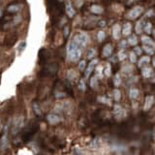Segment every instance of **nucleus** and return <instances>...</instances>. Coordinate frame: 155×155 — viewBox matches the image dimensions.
Here are the masks:
<instances>
[{"label":"nucleus","mask_w":155,"mask_h":155,"mask_svg":"<svg viewBox=\"0 0 155 155\" xmlns=\"http://www.w3.org/2000/svg\"><path fill=\"white\" fill-rule=\"evenodd\" d=\"M67 55L71 61H78L80 59V57L82 56V49H80V47L74 41H72L68 45Z\"/></svg>","instance_id":"nucleus-1"},{"label":"nucleus","mask_w":155,"mask_h":155,"mask_svg":"<svg viewBox=\"0 0 155 155\" xmlns=\"http://www.w3.org/2000/svg\"><path fill=\"white\" fill-rule=\"evenodd\" d=\"M73 41L79 47H81V48H84L85 45H86L87 42H88V38H87L86 34H84V33H82V32H80V33H78V34H76L74 36Z\"/></svg>","instance_id":"nucleus-2"},{"label":"nucleus","mask_w":155,"mask_h":155,"mask_svg":"<svg viewBox=\"0 0 155 155\" xmlns=\"http://www.w3.org/2000/svg\"><path fill=\"white\" fill-rule=\"evenodd\" d=\"M142 13H143V8L141 6H136L128 13V18L132 19H137Z\"/></svg>","instance_id":"nucleus-3"},{"label":"nucleus","mask_w":155,"mask_h":155,"mask_svg":"<svg viewBox=\"0 0 155 155\" xmlns=\"http://www.w3.org/2000/svg\"><path fill=\"white\" fill-rule=\"evenodd\" d=\"M97 62H98V60L97 59H92L89 62V64H88V66H87L86 71H85V77L86 78H88L91 75L92 71L94 70V68H95V65L97 64Z\"/></svg>","instance_id":"nucleus-4"},{"label":"nucleus","mask_w":155,"mask_h":155,"mask_svg":"<svg viewBox=\"0 0 155 155\" xmlns=\"http://www.w3.org/2000/svg\"><path fill=\"white\" fill-rule=\"evenodd\" d=\"M113 112H115L116 118L124 117V116L126 115V113H125V112H124V110L122 109V108H121V106H119V105H115Z\"/></svg>","instance_id":"nucleus-5"},{"label":"nucleus","mask_w":155,"mask_h":155,"mask_svg":"<svg viewBox=\"0 0 155 155\" xmlns=\"http://www.w3.org/2000/svg\"><path fill=\"white\" fill-rule=\"evenodd\" d=\"M47 119H48V121L51 124H57L61 121L60 116H58L57 115H54V113H51V115H49L48 116H47Z\"/></svg>","instance_id":"nucleus-6"},{"label":"nucleus","mask_w":155,"mask_h":155,"mask_svg":"<svg viewBox=\"0 0 155 155\" xmlns=\"http://www.w3.org/2000/svg\"><path fill=\"white\" fill-rule=\"evenodd\" d=\"M153 103H154V97L152 96V95L146 96L145 101V105H143V110H148L152 107Z\"/></svg>","instance_id":"nucleus-7"},{"label":"nucleus","mask_w":155,"mask_h":155,"mask_svg":"<svg viewBox=\"0 0 155 155\" xmlns=\"http://www.w3.org/2000/svg\"><path fill=\"white\" fill-rule=\"evenodd\" d=\"M65 10H66V14L68 15L69 18H73V16H75V10H74L73 6H72V3H71L70 1L66 2Z\"/></svg>","instance_id":"nucleus-8"},{"label":"nucleus","mask_w":155,"mask_h":155,"mask_svg":"<svg viewBox=\"0 0 155 155\" xmlns=\"http://www.w3.org/2000/svg\"><path fill=\"white\" fill-rule=\"evenodd\" d=\"M112 52V46L110 44H107L106 46L103 48V52H102V55L104 57H109Z\"/></svg>","instance_id":"nucleus-9"},{"label":"nucleus","mask_w":155,"mask_h":155,"mask_svg":"<svg viewBox=\"0 0 155 155\" xmlns=\"http://www.w3.org/2000/svg\"><path fill=\"white\" fill-rule=\"evenodd\" d=\"M120 31H121V27L119 24H115L112 26V37L117 40L120 36Z\"/></svg>","instance_id":"nucleus-10"},{"label":"nucleus","mask_w":155,"mask_h":155,"mask_svg":"<svg viewBox=\"0 0 155 155\" xmlns=\"http://www.w3.org/2000/svg\"><path fill=\"white\" fill-rule=\"evenodd\" d=\"M7 146H8V137L6 132H5L3 136L1 137V139H0V147H1L2 150H5L7 148Z\"/></svg>","instance_id":"nucleus-11"},{"label":"nucleus","mask_w":155,"mask_h":155,"mask_svg":"<svg viewBox=\"0 0 155 155\" xmlns=\"http://www.w3.org/2000/svg\"><path fill=\"white\" fill-rule=\"evenodd\" d=\"M141 41H142V43L143 45L151 46V47H153V48H155V42L152 40V39L147 37V36H143L142 39H141Z\"/></svg>","instance_id":"nucleus-12"},{"label":"nucleus","mask_w":155,"mask_h":155,"mask_svg":"<svg viewBox=\"0 0 155 155\" xmlns=\"http://www.w3.org/2000/svg\"><path fill=\"white\" fill-rule=\"evenodd\" d=\"M123 35L124 36H129L130 34H131V32H132V26H131V24H130L129 23H127L124 24V26H123Z\"/></svg>","instance_id":"nucleus-13"},{"label":"nucleus","mask_w":155,"mask_h":155,"mask_svg":"<svg viewBox=\"0 0 155 155\" xmlns=\"http://www.w3.org/2000/svg\"><path fill=\"white\" fill-rule=\"evenodd\" d=\"M90 11L92 12L93 14H98V15H100V14L103 13V8L101 6H99V5H92V6L90 7Z\"/></svg>","instance_id":"nucleus-14"},{"label":"nucleus","mask_w":155,"mask_h":155,"mask_svg":"<svg viewBox=\"0 0 155 155\" xmlns=\"http://www.w3.org/2000/svg\"><path fill=\"white\" fill-rule=\"evenodd\" d=\"M138 96H139V90H138L137 88H132V89L130 90V92H129L130 99L134 100V99L138 98Z\"/></svg>","instance_id":"nucleus-15"},{"label":"nucleus","mask_w":155,"mask_h":155,"mask_svg":"<svg viewBox=\"0 0 155 155\" xmlns=\"http://www.w3.org/2000/svg\"><path fill=\"white\" fill-rule=\"evenodd\" d=\"M149 61H150V58H149V56H143L139 61V67H143V66L148 64Z\"/></svg>","instance_id":"nucleus-16"},{"label":"nucleus","mask_w":155,"mask_h":155,"mask_svg":"<svg viewBox=\"0 0 155 155\" xmlns=\"http://www.w3.org/2000/svg\"><path fill=\"white\" fill-rule=\"evenodd\" d=\"M142 74H143V76L145 77V78H149V77L151 76V74H152V69H151L150 67H145V68H143Z\"/></svg>","instance_id":"nucleus-17"},{"label":"nucleus","mask_w":155,"mask_h":155,"mask_svg":"<svg viewBox=\"0 0 155 155\" xmlns=\"http://www.w3.org/2000/svg\"><path fill=\"white\" fill-rule=\"evenodd\" d=\"M143 51H145L146 53H148L149 55H152V54H154V49L153 47H151V46H147V45H145L143 47Z\"/></svg>","instance_id":"nucleus-18"},{"label":"nucleus","mask_w":155,"mask_h":155,"mask_svg":"<svg viewBox=\"0 0 155 155\" xmlns=\"http://www.w3.org/2000/svg\"><path fill=\"white\" fill-rule=\"evenodd\" d=\"M90 86L92 88H96L98 86V77H92L90 80Z\"/></svg>","instance_id":"nucleus-19"},{"label":"nucleus","mask_w":155,"mask_h":155,"mask_svg":"<svg viewBox=\"0 0 155 155\" xmlns=\"http://www.w3.org/2000/svg\"><path fill=\"white\" fill-rule=\"evenodd\" d=\"M127 42H128L130 46H136L138 44V39L136 36H131V37L128 38V41H127Z\"/></svg>","instance_id":"nucleus-20"},{"label":"nucleus","mask_w":155,"mask_h":155,"mask_svg":"<svg viewBox=\"0 0 155 155\" xmlns=\"http://www.w3.org/2000/svg\"><path fill=\"white\" fill-rule=\"evenodd\" d=\"M95 53H96V51H95V49H94L93 48H90V49L87 51L86 57L88 58V59H92L93 56H95Z\"/></svg>","instance_id":"nucleus-21"},{"label":"nucleus","mask_w":155,"mask_h":155,"mask_svg":"<svg viewBox=\"0 0 155 155\" xmlns=\"http://www.w3.org/2000/svg\"><path fill=\"white\" fill-rule=\"evenodd\" d=\"M113 84H115V86H119L121 84V78L118 74H116L113 78Z\"/></svg>","instance_id":"nucleus-22"},{"label":"nucleus","mask_w":155,"mask_h":155,"mask_svg":"<svg viewBox=\"0 0 155 155\" xmlns=\"http://www.w3.org/2000/svg\"><path fill=\"white\" fill-rule=\"evenodd\" d=\"M19 10V5H10L8 7V12L9 13H16Z\"/></svg>","instance_id":"nucleus-23"},{"label":"nucleus","mask_w":155,"mask_h":155,"mask_svg":"<svg viewBox=\"0 0 155 155\" xmlns=\"http://www.w3.org/2000/svg\"><path fill=\"white\" fill-rule=\"evenodd\" d=\"M113 98H115V101H119L121 98V93L118 89H115L113 90Z\"/></svg>","instance_id":"nucleus-24"},{"label":"nucleus","mask_w":155,"mask_h":155,"mask_svg":"<svg viewBox=\"0 0 155 155\" xmlns=\"http://www.w3.org/2000/svg\"><path fill=\"white\" fill-rule=\"evenodd\" d=\"M96 73H97L98 79H102V78H103V67H102V66H98V67L96 68Z\"/></svg>","instance_id":"nucleus-25"},{"label":"nucleus","mask_w":155,"mask_h":155,"mask_svg":"<svg viewBox=\"0 0 155 155\" xmlns=\"http://www.w3.org/2000/svg\"><path fill=\"white\" fill-rule=\"evenodd\" d=\"M129 58H130V61L131 63H135L137 61V56H136V52L135 51H131L129 54Z\"/></svg>","instance_id":"nucleus-26"},{"label":"nucleus","mask_w":155,"mask_h":155,"mask_svg":"<svg viewBox=\"0 0 155 155\" xmlns=\"http://www.w3.org/2000/svg\"><path fill=\"white\" fill-rule=\"evenodd\" d=\"M151 28H152V25L150 23H146L145 27H143V29H145V31L147 33V34H150L151 33Z\"/></svg>","instance_id":"nucleus-27"},{"label":"nucleus","mask_w":155,"mask_h":155,"mask_svg":"<svg viewBox=\"0 0 155 155\" xmlns=\"http://www.w3.org/2000/svg\"><path fill=\"white\" fill-rule=\"evenodd\" d=\"M105 36H106V34H105L104 31H99L98 34H97V37H98V41L99 42H103L104 39H105Z\"/></svg>","instance_id":"nucleus-28"},{"label":"nucleus","mask_w":155,"mask_h":155,"mask_svg":"<svg viewBox=\"0 0 155 155\" xmlns=\"http://www.w3.org/2000/svg\"><path fill=\"white\" fill-rule=\"evenodd\" d=\"M142 21H138L137 24H136V32L138 33V34H140V33H142Z\"/></svg>","instance_id":"nucleus-29"},{"label":"nucleus","mask_w":155,"mask_h":155,"mask_svg":"<svg viewBox=\"0 0 155 155\" xmlns=\"http://www.w3.org/2000/svg\"><path fill=\"white\" fill-rule=\"evenodd\" d=\"M126 52H124L123 51H121L118 52V54H117V57H118V59L120 60V61H122V60H124L126 58Z\"/></svg>","instance_id":"nucleus-30"},{"label":"nucleus","mask_w":155,"mask_h":155,"mask_svg":"<svg viewBox=\"0 0 155 155\" xmlns=\"http://www.w3.org/2000/svg\"><path fill=\"white\" fill-rule=\"evenodd\" d=\"M110 73H112V70H110V65L107 64L106 65V69H105V75H106L107 77H110Z\"/></svg>","instance_id":"nucleus-31"},{"label":"nucleus","mask_w":155,"mask_h":155,"mask_svg":"<svg viewBox=\"0 0 155 155\" xmlns=\"http://www.w3.org/2000/svg\"><path fill=\"white\" fill-rule=\"evenodd\" d=\"M33 109H34V112H36V115H41V110H40V108H39V106L37 104H33Z\"/></svg>","instance_id":"nucleus-32"},{"label":"nucleus","mask_w":155,"mask_h":155,"mask_svg":"<svg viewBox=\"0 0 155 155\" xmlns=\"http://www.w3.org/2000/svg\"><path fill=\"white\" fill-rule=\"evenodd\" d=\"M79 88L82 91H84L85 90V84H84V80H81V81H80V82H79Z\"/></svg>","instance_id":"nucleus-33"},{"label":"nucleus","mask_w":155,"mask_h":155,"mask_svg":"<svg viewBox=\"0 0 155 155\" xmlns=\"http://www.w3.org/2000/svg\"><path fill=\"white\" fill-rule=\"evenodd\" d=\"M85 61L84 60H82V61H81L79 63V69H80V71H84V68H85Z\"/></svg>","instance_id":"nucleus-34"},{"label":"nucleus","mask_w":155,"mask_h":155,"mask_svg":"<svg viewBox=\"0 0 155 155\" xmlns=\"http://www.w3.org/2000/svg\"><path fill=\"white\" fill-rule=\"evenodd\" d=\"M134 51L136 52V54H138V55H141L142 54V49L139 48V47H135L134 48Z\"/></svg>","instance_id":"nucleus-35"},{"label":"nucleus","mask_w":155,"mask_h":155,"mask_svg":"<svg viewBox=\"0 0 155 155\" xmlns=\"http://www.w3.org/2000/svg\"><path fill=\"white\" fill-rule=\"evenodd\" d=\"M132 70H133V69H132L131 66H127V67L125 66V67L123 68L122 71L124 72V73H130V72H132Z\"/></svg>","instance_id":"nucleus-36"},{"label":"nucleus","mask_w":155,"mask_h":155,"mask_svg":"<svg viewBox=\"0 0 155 155\" xmlns=\"http://www.w3.org/2000/svg\"><path fill=\"white\" fill-rule=\"evenodd\" d=\"M127 44H128V42H126L125 40H122V41H121V42H120L119 46H120V48H126Z\"/></svg>","instance_id":"nucleus-37"},{"label":"nucleus","mask_w":155,"mask_h":155,"mask_svg":"<svg viewBox=\"0 0 155 155\" xmlns=\"http://www.w3.org/2000/svg\"><path fill=\"white\" fill-rule=\"evenodd\" d=\"M99 26H100V27H105V26H106V23H105V21H101L100 23H99Z\"/></svg>","instance_id":"nucleus-38"},{"label":"nucleus","mask_w":155,"mask_h":155,"mask_svg":"<svg viewBox=\"0 0 155 155\" xmlns=\"http://www.w3.org/2000/svg\"><path fill=\"white\" fill-rule=\"evenodd\" d=\"M68 31H69V28H68V27H65V28H64V36H65V37L68 35Z\"/></svg>","instance_id":"nucleus-39"},{"label":"nucleus","mask_w":155,"mask_h":155,"mask_svg":"<svg viewBox=\"0 0 155 155\" xmlns=\"http://www.w3.org/2000/svg\"><path fill=\"white\" fill-rule=\"evenodd\" d=\"M152 62H153V66L155 67V57L153 58V60H152Z\"/></svg>","instance_id":"nucleus-40"},{"label":"nucleus","mask_w":155,"mask_h":155,"mask_svg":"<svg viewBox=\"0 0 155 155\" xmlns=\"http://www.w3.org/2000/svg\"><path fill=\"white\" fill-rule=\"evenodd\" d=\"M0 16H1V10H0Z\"/></svg>","instance_id":"nucleus-41"},{"label":"nucleus","mask_w":155,"mask_h":155,"mask_svg":"<svg viewBox=\"0 0 155 155\" xmlns=\"http://www.w3.org/2000/svg\"><path fill=\"white\" fill-rule=\"evenodd\" d=\"M154 37H155V31H154Z\"/></svg>","instance_id":"nucleus-42"},{"label":"nucleus","mask_w":155,"mask_h":155,"mask_svg":"<svg viewBox=\"0 0 155 155\" xmlns=\"http://www.w3.org/2000/svg\"><path fill=\"white\" fill-rule=\"evenodd\" d=\"M59 1H63V0H59Z\"/></svg>","instance_id":"nucleus-43"}]
</instances>
